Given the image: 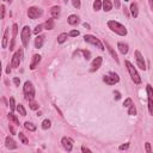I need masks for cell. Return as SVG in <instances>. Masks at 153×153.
Listing matches in <instances>:
<instances>
[{
  "instance_id": "cell-1",
  "label": "cell",
  "mask_w": 153,
  "mask_h": 153,
  "mask_svg": "<svg viewBox=\"0 0 153 153\" xmlns=\"http://www.w3.org/2000/svg\"><path fill=\"white\" fill-rule=\"evenodd\" d=\"M108 26L111 31H114L115 34H117L120 36H126L127 35V29L124 25H122L121 23L116 22V21H109L108 22Z\"/></svg>"
},
{
  "instance_id": "cell-2",
  "label": "cell",
  "mask_w": 153,
  "mask_h": 153,
  "mask_svg": "<svg viewBox=\"0 0 153 153\" xmlns=\"http://www.w3.org/2000/svg\"><path fill=\"white\" fill-rule=\"evenodd\" d=\"M124 65H126V67H127V69H128V72H129V75H130L132 80L135 83V84H141V78H140L138 71L135 69V67H134L129 61H126Z\"/></svg>"
},
{
  "instance_id": "cell-3",
  "label": "cell",
  "mask_w": 153,
  "mask_h": 153,
  "mask_svg": "<svg viewBox=\"0 0 153 153\" xmlns=\"http://www.w3.org/2000/svg\"><path fill=\"white\" fill-rule=\"evenodd\" d=\"M23 91H24V94H25V98L29 102L34 101V98H35V87H34V85H32L31 82H25L24 83Z\"/></svg>"
},
{
  "instance_id": "cell-4",
  "label": "cell",
  "mask_w": 153,
  "mask_h": 153,
  "mask_svg": "<svg viewBox=\"0 0 153 153\" xmlns=\"http://www.w3.org/2000/svg\"><path fill=\"white\" fill-rule=\"evenodd\" d=\"M84 41H85L86 43H90V44H92V46H94V47H97V48L101 49V50H104V46H103V43L99 41V38H97L96 36H92V35H85V36H84Z\"/></svg>"
},
{
  "instance_id": "cell-5",
  "label": "cell",
  "mask_w": 153,
  "mask_h": 153,
  "mask_svg": "<svg viewBox=\"0 0 153 153\" xmlns=\"http://www.w3.org/2000/svg\"><path fill=\"white\" fill-rule=\"evenodd\" d=\"M30 28L29 26H24L21 31V38H22V43L24 46V48H29V42H30Z\"/></svg>"
},
{
  "instance_id": "cell-6",
  "label": "cell",
  "mask_w": 153,
  "mask_h": 153,
  "mask_svg": "<svg viewBox=\"0 0 153 153\" xmlns=\"http://www.w3.org/2000/svg\"><path fill=\"white\" fill-rule=\"evenodd\" d=\"M103 82L108 85H115L116 83L120 82V76L116 74V73H114V72H110L109 75H104L103 76Z\"/></svg>"
},
{
  "instance_id": "cell-7",
  "label": "cell",
  "mask_w": 153,
  "mask_h": 153,
  "mask_svg": "<svg viewBox=\"0 0 153 153\" xmlns=\"http://www.w3.org/2000/svg\"><path fill=\"white\" fill-rule=\"evenodd\" d=\"M22 56H23V51L22 49H19L18 51H16L12 56V60H11V67L13 68H17L19 67V65H21V61H22Z\"/></svg>"
},
{
  "instance_id": "cell-8",
  "label": "cell",
  "mask_w": 153,
  "mask_h": 153,
  "mask_svg": "<svg viewBox=\"0 0 153 153\" xmlns=\"http://www.w3.org/2000/svg\"><path fill=\"white\" fill-rule=\"evenodd\" d=\"M43 14V11L40 7H36V6H31L28 10V17L30 19H37L38 17H41Z\"/></svg>"
},
{
  "instance_id": "cell-9",
  "label": "cell",
  "mask_w": 153,
  "mask_h": 153,
  "mask_svg": "<svg viewBox=\"0 0 153 153\" xmlns=\"http://www.w3.org/2000/svg\"><path fill=\"white\" fill-rule=\"evenodd\" d=\"M135 59H137V64H138V66L141 68V69H146V62H145V59H144V56H142V54L139 51V50H135Z\"/></svg>"
},
{
  "instance_id": "cell-10",
  "label": "cell",
  "mask_w": 153,
  "mask_h": 153,
  "mask_svg": "<svg viewBox=\"0 0 153 153\" xmlns=\"http://www.w3.org/2000/svg\"><path fill=\"white\" fill-rule=\"evenodd\" d=\"M147 96H148V111L153 115V92L151 85H147Z\"/></svg>"
},
{
  "instance_id": "cell-11",
  "label": "cell",
  "mask_w": 153,
  "mask_h": 153,
  "mask_svg": "<svg viewBox=\"0 0 153 153\" xmlns=\"http://www.w3.org/2000/svg\"><path fill=\"white\" fill-rule=\"evenodd\" d=\"M61 144H62L64 148H65L67 152H71V151L73 149V144H74V141H73L71 138H67V137L62 138V140H61Z\"/></svg>"
},
{
  "instance_id": "cell-12",
  "label": "cell",
  "mask_w": 153,
  "mask_h": 153,
  "mask_svg": "<svg viewBox=\"0 0 153 153\" xmlns=\"http://www.w3.org/2000/svg\"><path fill=\"white\" fill-rule=\"evenodd\" d=\"M102 62H103V59H102V56H97V57H96V59H94V60L92 61L90 71H91V72H96L97 69H99V67L102 66Z\"/></svg>"
},
{
  "instance_id": "cell-13",
  "label": "cell",
  "mask_w": 153,
  "mask_h": 153,
  "mask_svg": "<svg viewBox=\"0 0 153 153\" xmlns=\"http://www.w3.org/2000/svg\"><path fill=\"white\" fill-rule=\"evenodd\" d=\"M41 59H42V56L41 55H38V54H35L32 56V60H31V64H30V69H35L38 64L41 62Z\"/></svg>"
},
{
  "instance_id": "cell-14",
  "label": "cell",
  "mask_w": 153,
  "mask_h": 153,
  "mask_svg": "<svg viewBox=\"0 0 153 153\" xmlns=\"http://www.w3.org/2000/svg\"><path fill=\"white\" fill-rule=\"evenodd\" d=\"M5 146H6V148H9V149H16V148H17V144H16L14 140H13L12 138H10V137H7V138L5 139Z\"/></svg>"
},
{
  "instance_id": "cell-15",
  "label": "cell",
  "mask_w": 153,
  "mask_h": 153,
  "mask_svg": "<svg viewBox=\"0 0 153 153\" xmlns=\"http://www.w3.org/2000/svg\"><path fill=\"white\" fill-rule=\"evenodd\" d=\"M60 11H61L60 6H53V7H51V10H50V14H51L53 19H57V18L60 17Z\"/></svg>"
},
{
  "instance_id": "cell-16",
  "label": "cell",
  "mask_w": 153,
  "mask_h": 153,
  "mask_svg": "<svg viewBox=\"0 0 153 153\" xmlns=\"http://www.w3.org/2000/svg\"><path fill=\"white\" fill-rule=\"evenodd\" d=\"M44 38H46L44 36H37L35 38V48H37V49L42 48V46L44 43Z\"/></svg>"
},
{
  "instance_id": "cell-17",
  "label": "cell",
  "mask_w": 153,
  "mask_h": 153,
  "mask_svg": "<svg viewBox=\"0 0 153 153\" xmlns=\"http://www.w3.org/2000/svg\"><path fill=\"white\" fill-rule=\"evenodd\" d=\"M67 22H68L69 25H76L79 23V17L76 14H71L68 17V19H67Z\"/></svg>"
},
{
  "instance_id": "cell-18",
  "label": "cell",
  "mask_w": 153,
  "mask_h": 153,
  "mask_svg": "<svg viewBox=\"0 0 153 153\" xmlns=\"http://www.w3.org/2000/svg\"><path fill=\"white\" fill-rule=\"evenodd\" d=\"M9 36H10V28H7L4 32V36H3V42H1V47L3 48H6L7 47V42H9Z\"/></svg>"
},
{
  "instance_id": "cell-19",
  "label": "cell",
  "mask_w": 153,
  "mask_h": 153,
  "mask_svg": "<svg viewBox=\"0 0 153 153\" xmlns=\"http://www.w3.org/2000/svg\"><path fill=\"white\" fill-rule=\"evenodd\" d=\"M117 48H119L120 53H121V54H123V55H126V54L128 53V44H127V43L119 42V43H117Z\"/></svg>"
},
{
  "instance_id": "cell-20",
  "label": "cell",
  "mask_w": 153,
  "mask_h": 153,
  "mask_svg": "<svg viewBox=\"0 0 153 153\" xmlns=\"http://www.w3.org/2000/svg\"><path fill=\"white\" fill-rule=\"evenodd\" d=\"M130 13H132V16H133L134 18H138V16H139V10H138V4H137V3H133V4L130 5Z\"/></svg>"
},
{
  "instance_id": "cell-21",
  "label": "cell",
  "mask_w": 153,
  "mask_h": 153,
  "mask_svg": "<svg viewBox=\"0 0 153 153\" xmlns=\"http://www.w3.org/2000/svg\"><path fill=\"white\" fill-rule=\"evenodd\" d=\"M105 47L108 48V50H109V53L111 54V56H112V57H114V59H115V61H116V62L119 64V57H117V54H116V53H115V50H114V49L111 48V46H110V44H109L108 42H105Z\"/></svg>"
},
{
  "instance_id": "cell-22",
  "label": "cell",
  "mask_w": 153,
  "mask_h": 153,
  "mask_svg": "<svg viewBox=\"0 0 153 153\" xmlns=\"http://www.w3.org/2000/svg\"><path fill=\"white\" fill-rule=\"evenodd\" d=\"M102 7H103V10L105 12H109L112 9V4H111L110 0H104V1L102 3Z\"/></svg>"
},
{
  "instance_id": "cell-23",
  "label": "cell",
  "mask_w": 153,
  "mask_h": 153,
  "mask_svg": "<svg viewBox=\"0 0 153 153\" xmlns=\"http://www.w3.org/2000/svg\"><path fill=\"white\" fill-rule=\"evenodd\" d=\"M43 26H44L47 30H53V29H54V26H55L54 19H48V21H46V23L43 24Z\"/></svg>"
},
{
  "instance_id": "cell-24",
  "label": "cell",
  "mask_w": 153,
  "mask_h": 153,
  "mask_svg": "<svg viewBox=\"0 0 153 153\" xmlns=\"http://www.w3.org/2000/svg\"><path fill=\"white\" fill-rule=\"evenodd\" d=\"M67 37H68V35H67L66 32H62V34H60V35H59V37H57V43H59V44H62V43H65V42L67 41Z\"/></svg>"
},
{
  "instance_id": "cell-25",
  "label": "cell",
  "mask_w": 153,
  "mask_h": 153,
  "mask_svg": "<svg viewBox=\"0 0 153 153\" xmlns=\"http://www.w3.org/2000/svg\"><path fill=\"white\" fill-rule=\"evenodd\" d=\"M7 119L10 120V121H12L14 124H17V126H19V121H18V119H17V116L16 115H13L12 112H9L7 114Z\"/></svg>"
},
{
  "instance_id": "cell-26",
  "label": "cell",
  "mask_w": 153,
  "mask_h": 153,
  "mask_svg": "<svg viewBox=\"0 0 153 153\" xmlns=\"http://www.w3.org/2000/svg\"><path fill=\"white\" fill-rule=\"evenodd\" d=\"M16 109H17V111L22 115V116H26V110H25V108H24V105H22V104H18V107H16Z\"/></svg>"
},
{
  "instance_id": "cell-27",
  "label": "cell",
  "mask_w": 153,
  "mask_h": 153,
  "mask_svg": "<svg viewBox=\"0 0 153 153\" xmlns=\"http://www.w3.org/2000/svg\"><path fill=\"white\" fill-rule=\"evenodd\" d=\"M24 127H25V129H28V130H30V132H35V130H36V126H35L34 123H31V122H25V123H24Z\"/></svg>"
},
{
  "instance_id": "cell-28",
  "label": "cell",
  "mask_w": 153,
  "mask_h": 153,
  "mask_svg": "<svg viewBox=\"0 0 153 153\" xmlns=\"http://www.w3.org/2000/svg\"><path fill=\"white\" fill-rule=\"evenodd\" d=\"M128 115H130V116H134V115H137V109H135V105L134 104H130L128 107Z\"/></svg>"
},
{
  "instance_id": "cell-29",
  "label": "cell",
  "mask_w": 153,
  "mask_h": 153,
  "mask_svg": "<svg viewBox=\"0 0 153 153\" xmlns=\"http://www.w3.org/2000/svg\"><path fill=\"white\" fill-rule=\"evenodd\" d=\"M18 137H19V139H21V141H22V144H24V145H28L29 144V140H28V138L24 135V133H19L18 134Z\"/></svg>"
},
{
  "instance_id": "cell-30",
  "label": "cell",
  "mask_w": 153,
  "mask_h": 153,
  "mask_svg": "<svg viewBox=\"0 0 153 153\" xmlns=\"http://www.w3.org/2000/svg\"><path fill=\"white\" fill-rule=\"evenodd\" d=\"M93 9H94V11H99L102 9V1H101V0H94Z\"/></svg>"
},
{
  "instance_id": "cell-31",
  "label": "cell",
  "mask_w": 153,
  "mask_h": 153,
  "mask_svg": "<svg viewBox=\"0 0 153 153\" xmlns=\"http://www.w3.org/2000/svg\"><path fill=\"white\" fill-rule=\"evenodd\" d=\"M50 126H51L50 120H48V119L43 120V122H42V128H43V129H49V128H50Z\"/></svg>"
},
{
  "instance_id": "cell-32",
  "label": "cell",
  "mask_w": 153,
  "mask_h": 153,
  "mask_svg": "<svg viewBox=\"0 0 153 153\" xmlns=\"http://www.w3.org/2000/svg\"><path fill=\"white\" fill-rule=\"evenodd\" d=\"M82 53H83V55H84V59H85V60H90V59H91V53H90L89 50H82Z\"/></svg>"
},
{
  "instance_id": "cell-33",
  "label": "cell",
  "mask_w": 153,
  "mask_h": 153,
  "mask_svg": "<svg viewBox=\"0 0 153 153\" xmlns=\"http://www.w3.org/2000/svg\"><path fill=\"white\" fill-rule=\"evenodd\" d=\"M38 108H40L38 103H36V102H34V101H30V109H31V110H37Z\"/></svg>"
},
{
  "instance_id": "cell-34",
  "label": "cell",
  "mask_w": 153,
  "mask_h": 153,
  "mask_svg": "<svg viewBox=\"0 0 153 153\" xmlns=\"http://www.w3.org/2000/svg\"><path fill=\"white\" fill-rule=\"evenodd\" d=\"M10 108H11V110H12V111H14V110H16V101H14V98H13V97H11V98H10Z\"/></svg>"
},
{
  "instance_id": "cell-35",
  "label": "cell",
  "mask_w": 153,
  "mask_h": 153,
  "mask_svg": "<svg viewBox=\"0 0 153 153\" xmlns=\"http://www.w3.org/2000/svg\"><path fill=\"white\" fill-rule=\"evenodd\" d=\"M42 28H43V25H41V24H38L35 29H34V34L35 35H38V34H40L41 31H42Z\"/></svg>"
},
{
  "instance_id": "cell-36",
  "label": "cell",
  "mask_w": 153,
  "mask_h": 153,
  "mask_svg": "<svg viewBox=\"0 0 153 153\" xmlns=\"http://www.w3.org/2000/svg\"><path fill=\"white\" fill-rule=\"evenodd\" d=\"M72 5L75 7V9H80V0H72Z\"/></svg>"
},
{
  "instance_id": "cell-37",
  "label": "cell",
  "mask_w": 153,
  "mask_h": 153,
  "mask_svg": "<svg viewBox=\"0 0 153 153\" xmlns=\"http://www.w3.org/2000/svg\"><path fill=\"white\" fill-rule=\"evenodd\" d=\"M12 31H13V38L16 40V36H17V34H18V25H17V24H13Z\"/></svg>"
},
{
  "instance_id": "cell-38",
  "label": "cell",
  "mask_w": 153,
  "mask_h": 153,
  "mask_svg": "<svg viewBox=\"0 0 153 153\" xmlns=\"http://www.w3.org/2000/svg\"><path fill=\"white\" fill-rule=\"evenodd\" d=\"M130 104H133V101H132V98H127V99L124 101V103H123V107H124V108H128Z\"/></svg>"
},
{
  "instance_id": "cell-39",
  "label": "cell",
  "mask_w": 153,
  "mask_h": 153,
  "mask_svg": "<svg viewBox=\"0 0 153 153\" xmlns=\"http://www.w3.org/2000/svg\"><path fill=\"white\" fill-rule=\"evenodd\" d=\"M4 16H5V6L1 5V6H0V19H3Z\"/></svg>"
},
{
  "instance_id": "cell-40",
  "label": "cell",
  "mask_w": 153,
  "mask_h": 153,
  "mask_svg": "<svg viewBox=\"0 0 153 153\" xmlns=\"http://www.w3.org/2000/svg\"><path fill=\"white\" fill-rule=\"evenodd\" d=\"M68 36H72V37H75V36H79V31L78 30H72L71 32H69V35Z\"/></svg>"
},
{
  "instance_id": "cell-41",
  "label": "cell",
  "mask_w": 153,
  "mask_h": 153,
  "mask_svg": "<svg viewBox=\"0 0 153 153\" xmlns=\"http://www.w3.org/2000/svg\"><path fill=\"white\" fill-rule=\"evenodd\" d=\"M145 147H146V152H147V153H152L151 144H149V142H146V144H145Z\"/></svg>"
},
{
  "instance_id": "cell-42",
  "label": "cell",
  "mask_w": 153,
  "mask_h": 153,
  "mask_svg": "<svg viewBox=\"0 0 153 153\" xmlns=\"http://www.w3.org/2000/svg\"><path fill=\"white\" fill-rule=\"evenodd\" d=\"M114 94H115V99H116V101L121 99V93H120L119 91H115V92H114Z\"/></svg>"
},
{
  "instance_id": "cell-43",
  "label": "cell",
  "mask_w": 153,
  "mask_h": 153,
  "mask_svg": "<svg viewBox=\"0 0 153 153\" xmlns=\"http://www.w3.org/2000/svg\"><path fill=\"white\" fill-rule=\"evenodd\" d=\"M119 148H120L121 151H123V149H128V148H129V144L127 142V144H124V145H121Z\"/></svg>"
},
{
  "instance_id": "cell-44",
  "label": "cell",
  "mask_w": 153,
  "mask_h": 153,
  "mask_svg": "<svg viewBox=\"0 0 153 153\" xmlns=\"http://www.w3.org/2000/svg\"><path fill=\"white\" fill-rule=\"evenodd\" d=\"M13 83L16 86H19V84H21V79L19 78H13Z\"/></svg>"
},
{
  "instance_id": "cell-45",
  "label": "cell",
  "mask_w": 153,
  "mask_h": 153,
  "mask_svg": "<svg viewBox=\"0 0 153 153\" xmlns=\"http://www.w3.org/2000/svg\"><path fill=\"white\" fill-rule=\"evenodd\" d=\"M82 151H83V152H91V149L87 148L86 146H82Z\"/></svg>"
},
{
  "instance_id": "cell-46",
  "label": "cell",
  "mask_w": 153,
  "mask_h": 153,
  "mask_svg": "<svg viewBox=\"0 0 153 153\" xmlns=\"http://www.w3.org/2000/svg\"><path fill=\"white\" fill-rule=\"evenodd\" d=\"M115 7H116V9H119L120 7V0H115Z\"/></svg>"
},
{
  "instance_id": "cell-47",
  "label": "cell",
  "mask_w": 153,
  "mask_h": 153,
  "mask_svg": "<svg viewBox=\"0 0 153 153\" xmlns=\"http://www.w3.org/2000/svg\"><path fill=\"white\" fill-rule=\"evenodd\" d=\"M6 73H7V74H10V73H11V66H10V64H9L7 68H6Z\"/></svg>"
},
{
  "instance_id": "cell-48",
  "label": "cell",
  "mask_w": 153,
  "mask_h": 153,
  "mask_svg": "<svg viewBox=\"0 0 153 153\" xmlns=\"http://www.w3.org/2000/svg\"><path fill=\"white\" fill-rule=\"evenodd\" d=\"M10 129H11V133H12L13 135H14V134H16V132H14V128H13L12 126H10Z\"/></svg>"
},
{
  "instance_id": "cell-49",
  "label": "cell",
  "mask_w": 153,
  "mask_h": 153,
  "mask_svg": "<svg viewBox=\"0 0 153 153\" xmlns=\"http://www.w3.org/2000/svg\"><path fill=\"white\" fill-rule=\"evenodd\" d=\"M1 71H3V67H1V60H0V76H1Z\"/></svg>"
},
{
  "instance_id": "cell-50",
  "label": "cell",
  "mask_w": 153,
  "mask_h": 153,
  "mask_svg": "<svg viewBox=\"0 0 153 153\" xmlns=\"http://www.w3.org/2000/svg\"><path fill=\"white\" fill-rule=\"evenodd\" d=\"M84 26H85L86 29H90V24H87V23H84Z\"/></svg>"
},
{
  "instance_id": "cell-51",
  "label": "cell",
  "mask_w": 153,
  "mask_h": 153,
  "mask_svg": "<svg viewBox=\"0 0 153 153\" xmlns=\"http://www.w3.org/2000/svg\"><path fill=\"white\" fill-rule=\"evenodd\" d=\"M6 1H7V3H10V4H11V3H12V0H6Z\"/></svg>"
},
{
  "instance_id": "cell-52",
  "label": "cell",
  "mask_w": 153,
  "mask_h": 153,
  "mask_svg": "<svg viewBox=\"0 0 153 153\" xmlns=\"http://www.w3.org/2000/svg\"><path fill=\"white\" fill-rule=\"evenodd\" d=\"M148 1H149V5L152 6V0H148Z\"/></svg>"
},
{
  "instance_id": "cell-53",
  "label": "cell",
  "mask_w": 153,
  "mask_h": 153,
  "mask_svg": "<svg viewBox=\"0 0 153 153\" xmlns=\"http://www.w3.org/2000/svg\"><path fill=\"white\" fill-rule=\"evenodd\" d=\"M64 1H65V3H67V1H68V0H64Z\"/></svg>"
},
{
  "instance_id": "cell-54",
  "label": "cell",
  "mask_w": 153,
  "mask_h": 153,
  "mask_svg": "<svg viewBox=\"0 0 153 153\" xmlns=\"http://www.w3.org/2000/svg\"><path fill=\"white\" fill-rule=\"evenodd\" d=\"M124 1H129V0H124Z\"/></svg>"
},
{
  "instance_id": "cell-55",
  "label": "cell",
  "mask_w": 153,
  "mask_h": 153,
  "mask_svg": "<svg viewBox=\"0 0 153 153\" xmlns=\"http://www.w3.org/2000/svg\"><path fill=\"white\" fill-rule=\"evenodd\" d=\"M5 1H6V0H5Z\"/></svg>"
}]
</instances>
